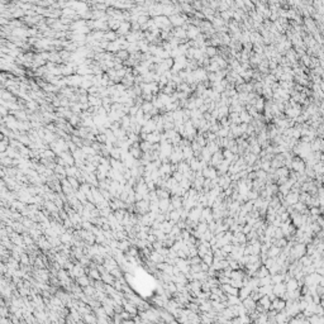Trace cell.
<instances>
[{"label":"cell","mask_w":324,"mask_h":324,"mask_svg":"<svg viewBox=\"0 0 324 324\" xmlns=\"http://www.w3.org/2000/svg\"><path fill=\"white\" fill-rule=\"evenodd\" d=\"M306 252V247L304 243H299V244H295L290 249V256L291 258H301L303 256L305 255Z\"/></svg>","instance_id":"obj_1"},{"label":"cell","mask_w":324,"mask_h":324,"mask_svg":"<svg viewBox=\"0 0 324 324\" xmlns=\"http://www.w3.org/2000/svg\"><path fill=\"white\" fill-rule=\"evenodd\" d=\"M123 308H124L125 311H128L133 318H134L135 315H138V308H137V305H135L134 303H132L131 300H128L127 298H125V300H124Z\"/></svg>","instance_id":"obj_2"},{"label":"cell","mask_w":324,"mask_h":324,"mask_svg":"<svg viewBox=\"0 0 324 324\" xmlns=\"http://www.w3.org/2000/svg\"><path fill=\"white\" fill-rule=\"evenodd\" d=\"M286 308V301L281 298H276L275 300H272L271 303V306H270V310H276V311H281Z\"/></svg>","instance_id":"obj_3"},{"label":"cell","mask_w":324,"mask_h":324,"mask_svg":"<svg viewBox=\"0 0 324 324\" xmlns=\"http://www.w3.org/2000/svg\"><path fill=\"white\" fill-rule=\"evenodd\" d=\"M135 209H137V212L141 213V214L148 213L150 212V201L148 200H144V199L137 201V204H135Z\"/></svg>","instance_id":"obj_4"},{"label":"cell","mask_w":324,"mask_h":324,"mask_svg":"<svg viewBox=\"0 0 324 324\" xmlns=\"http://www.w3.org/2000/svg\"><path fill=\"white\" fill-rule=\"evenodd\" d=\"M299 199H300V196H299V194L298 193H294V191H291L290 194H287L286 196H285V203H284V205L285 206H287V205H294V204H296L298 201H299Z\"/></svg>","instance_id":"obj_5"},{"label":"cell","mask_w":324,"mask_h":324,"mask_svg":"<svg viewBox=\"0 0 324 324\" xmlns=\"http://www.w3.org/2000/svg\"><path fill=\"white\" fill-rule=\"evenodd\" d=\"M68 274H70L71 277H76L77 279V277H80V276H82L84 274H85V268H84V266L81 263H76L74 268H72L71 271H68Z\"/></svg>","instance_id":"obj_6"},{"label":"cell","mask_w":324,"mask_h":324,"mask_svg":"<svg viewBox=\"0 0 324 324\" xmlns=\"http://www.w3.org/2000/svg\"><path fill=\"white\" fill-rule=\"evenodd\" d=\"M286 291H287V289H286V284H284V283L274 284V294H275L277 298H281Z\"/></svg>","instance_id":"obj_7"},{"label":"cell","mask_w":324,"mask_h":324,"mask_svg":"<svg viewBox=\"0 0 324 324\" xmlns=\"http://www.w3.org/2000/svg\"><path fill=\"white\" fill-rule=\"evenodd\" d=\"M184 152L180 151V150H176V151H172V153L170 154V160L172 163H179L181 160H184Z\"/></svg>","instance_id":"obj_8"},{"label":"cell","mask_w":324,"mask_h":324,"mask_svg":"<svg viewBox=\"0 0 324 324\" xmlns=\"http://www.w3.org/2000/svg\"><path fill=\"white\" fill-rule=\"evenodd\" d=\"M203 176L205 177V179H215V177L218 176L217 174V170L214 169V167H205V169L203 170Z\"/></svg>","instance_id":"obj_9"},{"label":"cell","mask_w":324,"mask_h":324,"mask_svg":"<svg viewBox=\"0 0 324 324\" xmlns=\"http://www.w3.org/2000/svg\"><path fill=\"white\" fill-rule=\"evenodd\" d=\"M243 305L247 308L248 313H251V311H255V310H256V306H257V304H256V300H253V299L251 298V296H248L247 299H244V300H243Z\"/></svg>","instance_id":"obj_10"},{"label":"cell","mask_w":324,"mask_h":324,"mask_svg":"<svg viewBox=\"0 0 324 324\" xmlns=\"http://www.w3.org/2000/svg\"><path fill=\"white\" fill-rule=\"evenodd\" d=\"M170 205H171V199H170V197H161V199H160V210L162 213L169 212Z\"/></svg>","instance_id":"obj_11"},{"label":"cell","mask_w":324,"mask_h":324,"mask_svg":"<svg viewBox=\"0 0 324 324\" xmlns=\"http://www.w3.org/2000/svg\"><path fill=\"white\" fill-rule=\"evenodd\" d=\"M251 292H252V289H251L248 285H244L243 287L239 289V294H238V296H239V299H241V300L243 301L244 299H247L248 296H251Z\"/></svg>","instance_id":"obj_12"},{"label":"cell","mask_w":324,"mask_h":324,"mask_svg":"<svg viewBox=\"0 0 324 324\" xmlns=\"http://www.w3.org/2000/svg\"><path fill=\"white\" fill-rule=\"evenodd\" d=\"M291 167L294 169L295 172L298 174H301V172H304V169H305V163L303 162L301 160H296V161H292L291 163Z\"/></svg>","instance_id":"obj_13"},{"label":"cell","mask_w":324,"mask_h":324,"mask_svg":"<svg viewBox=\"0 0 324 324\" xmlns=\"http://www.w3.org/2000/svg\"><path fill=\"white\" fill-rule=\"evenodd\" d=\"M45 206H46V209H47V212H51L52 214H56V213H58V206L56 205V203L53 201V200H46L45 201Z\"/></svg>","instance_id":"obj_14"},{"label":"cell","mask_w":324,"mask_h":324,"mask_svg":"<svg viewBox=\"0 0 324 324\" xmlns=\"http://www.w3.org/2000/svg\"><path fill=\"white\" fill-rule=\"evenodd\" d=\"M280 253H281V248L279 246H276V244L271 246L268 248V251H267V256L271 257V258H277L280 256Z\"/></svg>","instance_id":"obj_15"},{"label":"cell","mask_w":324,"mask_h":324,"mask_svg":"<svg viewBox=\"0 0 324 324\" xmlns=\"http://www.w3.org/2000/svg\"><path fill=\"white\" fill-rule=\"evenodd\" d=\"M298 287H299V281L295 277H290L286 281V289H287V291H294Z\"/></svg>","instance_id":"obj_16"},{"label":"cell","mask_w":324,"mask_h":324,"mask_svg":"<svg viewBox=\"0 0 324 324\" xmlns=\"http://www.w3.org/2000/svg\"><path fill=\"white\" fill-rule=\"evenodd\" d=\"M224 160V156H223V153H221V152H215L214 154H213V157H212V160H210V163L213 165V166H218L219 163H221L222 161Z\"/></svg>","instance_id":"obj_17"},{"label":"cell","mask_w":324,"mask_h":324,"mask_svg":"<svg viewBox=\"0 0 324 324\" xmlns=\"http://www.w3.org/2000/svg\"><path fill=\"white\" fill-rule=\"evenodd\" d=\"M60 157L65 160V162H66L67 166H74V163H75V157H74V156H71L70 153H67V152H62V153L60 154Z\"/></svg>","instance_id":"obj_18"},{"label":"cell","mask_w":324,"mask_h":324,"mask_svg":"<svg viewBox=\"0 0 324 324\" xmlns=\"http://www.w3.org/2000/svg\"><path fill=\"white\" fill-rule=\"evenodd\" d=\"M101 280H103L105 284H110V285H113V284H114V281H115V277H114V276L109 272V271H107V272L101 274Z\"/></svg>","instance_id":"obj_19"},{"label":"cell","mask_w":324,"mask_h":324,"mask_svg":"<svg viewBox=\"0 0 324 324\" xmlns=\"http://www.w3.org/2000/svg\"><path fill=\"white\" fill-rule=\"evenodd\" d=\"M258 303L265 308V310H270L271 303H272V301H271V299L268 298V295H263V296H261V299L258 300Z\"/></svg>","instance_id":"obj_20"},{"label":"cell","mask_w":324,"mask_h":324,"mask_svg":"<svg viewBox=\"0 0 324 324\" xmlns=\"http://www.w3.org/2000/svg\"><path fill=\"white\" fill-rule=\"evenodd\" d=\"M289 320V314L286 310H281L279 311V314H276V322L277 323H284Z\"/></svg>","instance_id":"obj_21"},{"label":"cell","mask_w":324,"mask_h":324,"mask_svg":"<svg viewBox=\"0 0 324 324\" xmlns=\"http://www.w3.org/2000/svg\"><path fill=\"white\" fill-rule=\"evenodd\" d=\"M89 276L92 280H101V275H100V271L98 270V267H91L89 270Z\"/></svg>","instance_id":"obj_22"},{"label":"cell","mask_w":324,"mask_h":324,"mask_svg":"<svg viewBox=\"0 0 324 324\" xmlns=\"http://www.w3.org/2000/svg\"><path fill=\"white\" fill-rule=\"evenodd\" d=\"M171 204L174 205L175 209H180V208H182V197H181V196H177V195H172Z\"/></svg>","instance_id":"obj_23"},{"label":"cell","mask_w":324,"mask_h":324,"mask_svg":"<svg viewBox=\"0 0 324 324\" xmlns=\"http://www.w3.org/2000/svg\"><path fill=\"white\" fill-rule=\"evenodd\" d=\"M79 171H80L79 167H76V166H66V175H67V177H70V176L76 177Z\"/></svg>","instance_id":"obj_24"},{"label":"cell","mask_w":324,"mask_h":324,"mask_svg":"<svg viewBox=\"0 0 324 324\" xmlns=\"http://www.w3.org/2000/svg\"><path fill=\"white\" fill-rule=\"evenodd\" d=\"M267 275H270L268 268H267L266 266H260V268L257 270V272H256V276H257L258 279H262V277H265V276H267Z\"/></svg>","instance_id":"obj_25"},{"label":"cell","mask_w":324,"mask_h":324,"mask_svg":"<svg viewBox=\"0 0 324 324\" xmlns=\"http://www.w3.org/2000/svg\"><path fill=\"white\" fill-rule=\"evenodd\" d=\"M77 284H79L81 287H85V286H88V285H91V284H90V276L88 277V276H85V275H82V276L77 277Z\"/></svg>","instance_id":"obj_26"},{"label":"cell","mask_w":324,"mask_h":324,"mask_svg":"<svg viewBox=\"0 0 324 324\" xmlns=\"http://www.w3.org/2000/svg\"><path fill=\"white\" fill-rule=\"evenodd\" d=\"M283 176H289V170H287V167H285V166L279 167V169L276 170V172H275V177H276V179H279V177H283Z\"/></svg>","instance_id":"obj_27"},{"label":"cell","mask_w":324,"mask_h":324,"mask_svg":"<svg viewBox=\"0 0 324 324\" xmlns=\"http://www.w3.org/2000/svg\"><path fill=\"white\" fill-rule=\"evenodd\" d=\"M189 170H190L189 162H179V163H177V171L185 174V172H187Z\"/></svg>","instance_id":"obj_28"},{"label":"cell","mask_w":324,"mask_h":324,"mask_svg":"<svg viewBox=\"0 0 324 324\" xmlns=\"http://www.w3.org/2000/svg\"><path fill=\"white\" fill-rule=\"evenodd\" d=\"M182 152H184V157L187 161H190L194 157V150L191 147H185V148H182Z\"/></svg>","instance_id":"obj_29"},{"label":"cell","mask_w":324,"mask_h":324,"mask_svg":"<svg viewBox=\"0 0 324 324\" xmlns=\"http://www.w3.org/2000/svg\"><path fill=\"white\" fill-rule=\"evenodd\" d=\"M129 247H131V242L128 241V239H123V241H119V243H118V248L122 249L123 252L128 251Z\"/></svg>","instance_id":"obj_30"},{"label":"cell","mask_w":324,"mask_h":324,"mask_svg":"<svg viewBox=\"0 0 324 324\" xmlns=\"http://www.w3.org/2000/svg\"><path fill=\"white\" fill-rule=\"evenodd\" d=\"M75 195H76V197H77V199H79L84 205H85V204L88 203V196H86V194L84 193V191H81L80 189H79V191H75Z\"/></svg>","instance_id":"obj_31"},{"label":"cell","mask_w":324,"mask_h":324,"mask_svg":"<svg viewBox=\"0 0 324 324\" xmlns=\"http://www.w3.org/2000/svg\"><path fill=\"white\" fill-rule=\"evenodd\" d=\"M272 276V284H279V283H284L285 281V274H275L271 275Z\"/></svg>","instance_id":"obj_32"},{"label":"cell","mask_w":324,"mask_h":324,"mask_svg":"<svg viewBox=\"0 0 324 324\" xmlns=\"http://www.w3.org/2000/svg\"><path fill=\"white\" fill-rule=\"evenodd\" d=\"M213 309V304H212V301H203L201 304H200V310L201 311H210Z\"/></svg>","instance_id":"obj_33"},{"label":"cell","mask_w":324,"mask_h":324,"mask_svg":"<svg viewBox=\"0 0 324 324\" xmlns=\"http://www.w3.org/2000/svg\"><path fill=\"white\" fill-rule=\"evenodd\" d=\"M125 214H127V212H125L124 209H117V210L114 212V215H115V218L118 219V221H119L120 223L123 222V219H124Z\"/></svg>","instance_id":"obj_34"},{"label":"cell","mask_w":324,"mask_h":324,"mask_svg":"<svg viewBox=\"0 0 324 324\" xmlns=\"http://www.w3.org/2000/svg\"><path fill=\"white\" fill-rule=\"evenodd\" d=\"M203 261H204L205 263H208L209 266H212V265H213V261H214V255L212 253V251H210V252H209V253H206V255L203 257Z\"/></svg>","instance_id":"obj_35"},{"label":"cell","mask_w":324,"mask_h":324,"mask_svg":"<svg viewBox=\"0 0 324 324\" xmlns=\"http://www.w3.org/2000/svg\"><path fill=\"white\" fill-rule=\"evenodd\" d=\"M84 322H88V323H98V317L96 315L94 317L91 313H89V314L84 315Z\"/></svg>","instance_id":"obj_36"},{"label":"cell","mask_w":324,"mask_h":324,"mask_svg":"<svg viewBox=\"0 0 324 324\" xmlns=\"http://www.w3.org/2000/svg\"><path fill=\"white\" fill-rule=\"evenodd\" d=\"M74 255H75V257L80 261L84 256H85V255H84V249H82V247H75V248H74Z\"/></svg>","instance_id":"obj_37"},{"label":"cell","mask_w":324,"mask_h":324,"mask_svg":"<svg viewBox=\"0 0 324 324\" xmlns=\"http://www.w3.org/2000/svg\"><path fill=\"white\" fill-rule=\"evenodd\" d=\"M67 180H68V182L71 184V186L74 187L75 190H77L79 187H80V185H79V180L76 179V177H72V176H70V177H67Z\"/></svg>","instance_id":"obj_38"},{"label":"cell","mask_w":324,"mask_h":324,"mask_svg":"<svg viewBox=\"0 0 324 324\" xmlns=\"http://www.w3.org/2000/svg\"><path fill=\"white\" fill-rule=\"evenodd\" d=\"M110 274L115 277V279H120L122 276H123V274H122V268L118 266V267H115V268H113L111 271H110Z\"/></svg>","instance_id":"obj_39"},{"label":"cell","mask_w":324,"mask_h":324,"mask_svg":"<svg viewBox=\"0 0 324 324\" xmlns=\"http://www.w3.org/2000/svg\"><path fill=\"white\" fill-rule=\"evenodd\" d=\"M244 275L241 272V271H232V274H231V279L233 280H243Z\"/></svg>","instance_id":"obj_40"},{"label":"cell","mask_w":324,"mask_h":324,"mask_svg":"<svg viewBox=\"0 0 324 324\" xmlns=\"http://www.w3.org/2000/svg\"><path fill=\"white\" fill-rule=\"evenodd\" d=\"M179 184H180V185L184 187V189H186V190H189V189H190V186H191V181H190L189 179H186L185 176H184V179H182V180H181Z\"/></svg>","instance_id":"obj_41"},{"label":"cell","mask_w":324,"mask_h":324,"mask_svg":"<svg viewBox=\"0 0 324 324\" xmlns=\"http://www.w3.org/2000/svg\"><path fill=\"white\" fill-rule=\"evenodd\" d=\"M131 153L133 154V157H134V158H139L141 156H142V154H141V150L137 148V146H135L134 148H131Z\"/></svg>","instance_id":"obj_42"},{"label":"cell","mask_w":324,"mask_h":324,"mask_svg":"<svg viewBox=\"0 0 324 324\" xmlns=\"http://www.w3.org/2000/svg\"><path fill=\"white\" fill-rule=\"evenodd\" d=\"M84 153H85L86 156H95V150L94 148H90V147H84L82 148Z\"/></svg>","instance_id":"obj_43"},{"label":"cell","mask_w":324,"mask_h":324,"mask_svg":"<svg viewBox=\"0 0 324 324\" xmlns=\"http://www.w3.org/2000/svg\"><path fill=\"white\" fill-rule=\"evenodd\" d=\"M135 237H137L138 239H147L148 233H147V232H144V231H138L137 234H135Z\"/></svg>","instance_id":"obj_44"},{"label":"cell","mask_w":324,"mask_h":324,"mask_svg":"<svg viewBox=\"0 0 324 324\" xmlns=\"http://www.w3.org/2000/svg\"><path fill=\"white\" fill-rule=\"evenodd\" d=\"M247 197H248L249 200H256L257 197H258V194H257L256 190H255V191H251V190H249L248 194H247Z\"/></svg>","instance_id":"obj_45"},{"label":"cell","mask_w":324,"mask_h":324,"mask_svg":"<svg viewBox=\"0 0 324 324\" xmlns=\"http://www.w3.org/2000/svg\"><path fill=\"white\" fill-rule=\"evenodd\" d=\"M94 225L91 224V222L86 221V222H82V229H86V231H92Z\"/></svg>","instance_id":"obj_46"},{"label":"cell","mask_w":324,"mask_h":324,"mask_svg":"<svg viewBox=\"0 0 324 324\" xmlns=\"http://www.w3.org/2000/svg\"><path fill=\"white\" fill-rule=\"evenodd\" d=\"M223 156H224V158L225 160H229V161H233L234 157H233V153L231 151H224L223 152Z\"/></svg>","instance_id":"obj_47"},{"label":"cell","mask_w":324,"mask_h":324,"mask_svg":"<svg viewBox=\"0 0 324 324\" xmlns=\"http://www.w3.org/2000/svg\"><path fill=\"white\" fill-rule=\"evenodd\" d=\"M120 152H122V150H111V152H110V154H111V157L113 158H120Z\"/></svg>","instance_id":"obj_48"},{"label":"cell","mask_w":324,"mask_h":324,"mask_svg":"<svg viewBox=\"0 0 324 324\" xmlns=\"http://www.w3.org/2000/svg\"><path fill=\"white\" fill-rule=\"evenodd\" d=\"M257 157H256V154H248V157H247V163L248 165H255Z\"/></svg>","instance_id":"obj_49"},{"label":"cell","mask_w":324,"mask_h":324,"mask_svg":"<svg viewBox=\"0 0 324 324\" xmlns=\"http://www.w3.org/2000/svg\"><path fill=\"white\" fill-rule=\"evenodd\" d=\"M41 156H42V157H46V158H53L55 157V153L52 152V151H45V153H42Z\"/></svg>","instance_id":"obj_50"},{"label":"cell","mask_w":324,"mask_h":324,"mask_svg":"<svg viewBox=\"0 0 324 324\" xmlns=\"http://www.w3.org/2000/svg\"><path fill=\"white\" fill-rule=\"evenodd\" d=\"M38 268H45V263H43V261L41 260V257H36V263H34Z\"/></svg>","instance_id":"obj_51"},{"label":"cell","mask_w":324,"mask_h":324,"mask_svg":"<svg viewBox=\"0 0 324 324\" xmlns=\"http://www.w3.org/2000/svg\"><path fill=\"white\" fill-rule=\"evenodd\" d=\"M306 306H308V301H305L304 299H303V300L299 303V308H300V311H304Z\"/></svg>","instance_id":"obj_52"},{"label":"cell","mask_w":324,"mask_h":324,"mask_svg":"<svg viewBox=\"0 0 324 324\" xmlns=\"http://www.w3.org/2000/svg\"><path fill=\"white\" fill-rule=\"evenodd\" d=\"M147 241L151 242V243H154L156 241H157V237H156L153 233H148V237H147Z\"/></svg>","instance_id":"obj_53"},{"label":"cell","mask_w":324,"mask_h":324,"mask_svg":"<svg viewBox=\"0 0 324 324\" xmlns=\"http://www.w3.org/2000/svg\"><path fill=\"white\" fill-rule=\"evenodd\" d=\"M253 229V227L251 225V224H247V225H243V233H246V234H248L251 231H252Z\"/></svg>","instance_id":"obj_54"},{"label":"cell","mask_w":324,"mask_h":324,"mask_svg":"<svg viewBox=\"0 0 324 324\" xmlns=\"http://www.w3.org/2000/svg\"><path fill=\"white\" fill-rule=\"evenodd\" d=\"M0 314H2V317H8V309L5 308V305H2V308H0Z\"/></svg>","instance_id":"obj_55"},{"label":"cell","mask_w":324,"mask_h":324,"mask_svg":"<svg viewBox=\"0 0 324 324\" xmlns=\"http://www.w3.org/2000/svg\"><path fill=\"white\" fill-rule=\"evenodd\" d=\"M137 252H138V251L135 249V248H131V249L128 251V253H127V255H131V256H134V257H137Z\"/></svg>","instance_id":"obj_56"},{"label":"cell","mask_w":324,"mask_h":324,"mask_svg":"<svg viewBox=\"0 0 324 324\" xmlns=\"http://www.w3.org/2000/svg\"><path fill=\"white\" fill-rule=\"evenodd\" d=\"M150 147H151V146H150L148 143H142V144H141V148H142L143 151H146V152H147V150H148Z\"/></svg>","instance_id":"obj_57"},{"label":"cell","mask_w":324,"mask_h":324,"mask_svg":"<svg viewBox=\"0 0 324 324\" xmlns=\"http://www.w3.org/2000/svg\"><path fill=\"white\" fill-rule=\"evenodd\" d=\"M148 141L150 142H158V135H151V137H148Z\"/></svg>","instance_id":"obj_58"},{"label":"cell","mask_w":324,"mask_h":324,"mask_svg":"<svg viewBox=\"0 0 324 324\" xmlns=\"http://www.w3.org/2000/svg\"><path fill=\"white\" fill-rule=\"evenodd\" d=\"M311 214H313V215H318V214H319V209H318V208H313V209H311Z\"/></svg>","instance_id":"obj_59"},{"label":"cell","mask_w":324,"mask_h":324,"mask_svg":"<svg viewBox=\"0 0 324 324\" xmlns=\"http://www.w3.org/2000/svg\"><path fill=\"white\" fill-rule=\"evenodd\" d=\"M320 305L324 308V298H322V300H320Z\"/></svg>","instance_id":"obj_60"}]
</instances>
